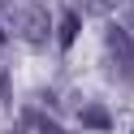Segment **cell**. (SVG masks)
Returning a JSON list of instances; mask_svg holds the SVG:
<instances>
[{
  "label": "cell",
  "instance_id": "cell-6",
  "mask_svg": "<svg viewBox=\"0 0 134 134\" xmlns=\"http://www.w3.org/2000/svg\"><path fill=\"white\" fill-rule=\"evenodd\" d=\"M125 30H134V0H130V9H125Z\"/></svg>",
  "mask_w": 134,
  "mask_h": 134
},
{
  "label": "cell",
  "instance_id": "cell-4",
  "mask_svg": "<svg viewBox=\"0 0 134 134\" xmlns=\"http://www.w3.org/2000/svg\"><path fill=\"white\" fill-rule=\"evenodd\" d=\"M56 39H61V48H69L74 43V35H78V9H69V13H61V22H56Z\"/></svg>",
  "mask_w": 134,
  "mask_h": 134
},
{
  "label": "cell",
  "instance_id": "cell-7",
  "mask_svg": "<svg viewBox=\"0 0 134 134\" xmlns=\"http://www.w3.org/2000/svg\"><path fill=\"white\" fill-rule=\"evenodd\" d=\"M0 39H4V26H0Z\"/></svg>",
  "mask_w": 134,
  "mask_h": 134
},
{
  "label": "cell",
  "instance_id": "cell-2",
  "mask_svg": "<svg viewBox=\"0 0 134 134\" xmlns=\"http://www.w3.org/2000/svg\"><path fill=\"white\" fill-rule=\"evenodd\" d=\"M9 26L13 35H22L26 43H43L52 35V18H48L43 4H13L9 9Z\"/></svg>",
  "mask_w": 134,
  "mask_h": 134
},
{
  "label": "cell",
  "instance_id": "cell-1",
  "mask_svg": "<svg viewBox=\"0 0 134 134\" xmlns=\"http://www.w3.org/2000/svg\"><path fill=\"white\" fill-rule=\"evenodd\" d=\"M104 48H108V74L130 87L134 82V39H130V30L125 26H108L104 30Z\"/></svg>",
  "mask_w": 134,
  "mask_h": 134
},
{
  "label": "cell",
  "instance_id": "cell-5",
  "mask_svg": "<svg viewBox=\"0 0 134 134\" xmlns=\"http://www.w3.org/2000/svg\"><path fill=\"white\" fill-rule=\"evenodd\" d=\"M121 0H78V13H91V18H108Z\"/></svg>",
  "mask_w": 134,
  "mask_h": 134
},
{
  "label": "cell",
  "instance_id": "cell-3",
  "mask_svg": "<svg viewBox=\"0 0 134 134\" xmlns=\"http://www.w3.org/2000/svg\"><path fill=\"white\" fill-rule=\"evenodd\" d=\"M78 121H82V125H91V130H113V113H108V108H99V104L78 108Z\"/></svg>",
  "mask_w": 134,
  "mask_h": 134
}]
</instances>
